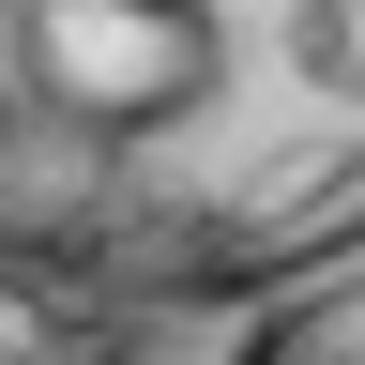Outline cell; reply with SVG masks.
<instances>
[{
  "mask_svg": "<svg viewBox=\"0 0 365 365\" xmlns=\"http://www.w3.org/2000/svg\"><path fill=\"white\" fill-rule=\"evenodd\" d=\"M365 259V0H0V289L274 304Z\"/></svg>",
  "mask_w": 365,
  "mask_h": 365,
  "instance_id": "obj_1",
  "label": "cell"
},
{
  "mask_svg": "<svg viewBox=\"0 0 365 365\" xmlns=\"http://www.w3.org/2000/svg\"><path fill=\"white\" fill-rule=\"evenodd\" d=\"M228 365H365V259L304 274V289H274V319H259Z\"/></svg>",
  "mask_w": 365,
  "mask_h": 365,
  "instance_id": "obj_2",
  "label": "cell"
}]
</instances>
